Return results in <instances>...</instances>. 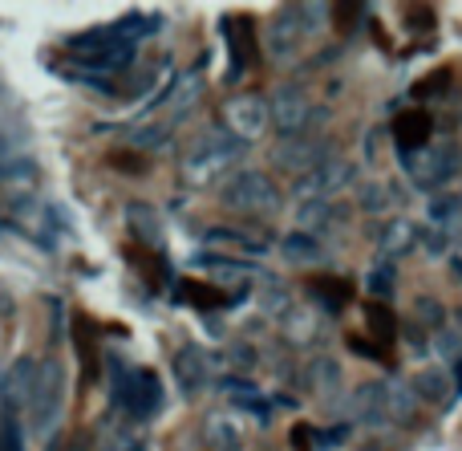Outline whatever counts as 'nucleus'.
<instances>
[{"label": "nucleus", "mask_w": 462, "mask_h": 451, "mask_svg": "<svg viewBox=\"0 0 462 451\" xmlns=\"http://www.w3.org/2000/svg\"><path fill=\"white\" fill-rule=\"evenodd\" d=\"M61 366L49 358V362L37 366V374H32V387L29 395H24V407H29V423L37 436H49V428L57 423V415H61Z\"/></svg>", "instance_id": "obj_4"}, {"label": "nucleus", "mask_w": 462, "mask_h": 451, "mask_svg": "<svg viewBox=\"0 0 462 451\" xmlns=\"http://www.w3.org/2000/svg\"><path fill=\"white\" fill-rule=\"evenodd\" d=\"M349 346H353V350H357V354H361V358H385V354H382V350H377V346H369V342H365V338H349Z\"/></svg>", "instance_id": "obj_32"}, {"label": "nucleus", "mask_w": 462, "mask_h": 451, "mask_svg": "<svg viewBox=\"0 0 462 451\" xmlns=\"http://www.w3.org/2000/svg\"><path fill=\"white\" fill-rule=\"evenodd\" d=\"M208 273H216V277H255V268L252 265H244V260H199Z\"/></svg>", "instance_id": "obj_27"}, {"label": "nucleus", "mask_w": 462, "mask_h": 451, "mask_svg": "<svg viewBox=\"0 0 462 451\" xmlns=\"http://www.w3.org/2000/svg\"><path fill=\"white\" fill-rule=\"evenodd\" d=\"M203 73L199 70H191V73H179L175 81H171V94H162L167 98V106H171V118L175 114H187L195 102H199V94H203Z\"/></svg>", "instance_id": "obj_16"}, {"label": "nucleus", "mask_w": 462, "mask_h": 451, "mask_svg": "<svg viewBox=\"0 0 462 451\" xmlns=\"http://www.w3.org/2000/svg\"><path fill=\"white\" fill-rule=\"evenodd\" d=\"M309 118H312V102L300 86H280L268 102V127H276L280 138H296L309 135Z\"/></svg>", "instance_id": "obj_6"}, {"label": "nucleus", "mask_w": 462, "mask_h": 451, "mask_svg": "<svg viewBox=\"0 0 462 451\" xmlns=\"http://www.w3.org/2000/svg\"><path fill=\"white\" fill-rule=\"evenodd\" d=\"M365 322H369V334H374V346L385 354V350L398 342V317L390 314V305L369 301V305H365Z\"/></svg>", "instance_id": "obj_17"}, {"label": "nucleus", "mask_w": 462, "mask_h": 451, "mask_svg": "<svg viewBox=\"0 0 462 451\" xmlns=\"http://www.w3.org/2000/svg\"><path fill=\"white\" fill-rule=\"evenodd\" d=\"M393 285H398V268H393L390 260H377V265L369 268V293L377 297V305H385V301L393 297Z\"/></svg>", "instance_id": "obj_24"}, {"label": "nucleus", "mask_w": 462, "mask_h": 451, "mask_svg": "<svg viewBox=\"0 0 462 451\" xmlns=\"http://www.w3.org/2000/svg\"><path fill=\"white\" fill-rule=\"evenodd\" d=\"M349 183H353V163L341 159V155H333V159L317 163L309 175H300L296 195H300V200H320V203H325L328 195H337L341 187H349Z\"/></svg>", "instance_id": "obj_9"}, {"label": "nucleus", "mask_w": 462, "mask_h": 451, "mask_svg": "<svg viewBox=\"0 0 462 451\" xmlns=\"http://www.w3.org/2000/svg\"><path fill=\"white\" fill-rule=\"evenodd\" d=\"M382 187H385V183H369L365 192H361V208H365V211H382L385 203H390V195H385Z\"/></svg>", "instance_id": "obj_29"}, {"label": "nucleus", "mask_w": 462, "mask_h": 451, "mask_svg": "<svg viewBox=\"0 0 462 451\" xmlns=\"http://www.w3.org/2000/svg\"><path fill=\"white\" fill-rule=\"evenodd\" d=\"M219 127L227 130L231 138H239V143H252V138H260L263 130H268V102H263L260 94H236L227 98L224 106V122Z\"/></svg>", "instance_id": "obj_7"}, {"label": "nucleus", "mask_w": 462, "mask_h": 451, "mask_svg": "<svg viewBox=\"0 0 462 451\" xmlns=\"http://www.w3.org/2000/svg\"><path fill=\"white\" fill-rule=\"evenodd\" d=\"M418 240H422V232H418L410 220H393L390 228L382 232V260H398V257H410V252L418 249Z\"/></svg>", "instance_id": "obj_15"}, {"label": "nucleus", "mask_w": 462, "mask_h": 451, "mask_svg": "<svg viewBox=\"0 0 462 451\" xmlns=\"http://www.w3.org/2000/svg\"><path fill=\"white\" fill-rule=\"evenodd\" d=\"M175 374H179V382H183V390L187 395H199L203 387H208V379H211V371H208V358H203V350H195V346H183L175 354Z\"/></svg>", "instance_id": "obj_13"}, {"label": "nucleus", "mask_w": 462, "mask_h": 451, "mask_svg": "<svg viewBox=\"0 0 462 451\" xmlns=\"http://www.w3.org/2000/svg\"><path fill=\"white\" fill-rule=\"evenodd\" d=\"M244 151L247 146L239 143V138H231L224 127H203L183 151V179L195 187L219 183V179L239 163Z\"/></svg>", "instance_id": "obj_1"}, {"label": "nucleus", "mask_w": 462, "mask_h": 451, "mask_svg": "<svg viewBox=\"0 0 462 451\" xmlns=\"http://www.w3.org/2000/svg\"><path fill=\"white\" fill-rule=\"evenodd\" d=\"M280 257H284L288 265H317V260H325V252H320V244L312 240L309 232H292L280 240Z\"/></svg>", "instance_id": "obj_20"}, {"label": "nucleus", "mask_w": 462, "mask_h": 451, "mask_svg": "<svg viewBox=\"0 0 462 451\" xmlns=\"http://www.w3.org/2000/svg\"><path fill=\"white\" fill-rule=\"evenodd\" d=\"M219 203L236 216L247 220H272L280 211V187L272 183L263 171H236L224 187H219Z\"/></svg>", "instance_id": "obj_2"}, {"label": "nucleus", "mask_w": 462, "mask_h": 451, "mask_svg": "<svg viewBox=\"0 0 462 451\" xmlns=\"http://www.w3.org/2000/svg\"><path fill=\"white\" fill-rule=\"evenodd\" d=\"M328 143L325 138H309V135H296V138H280L276 146V167L280 171H292V175H309L317 163H325Z\"/></svg>", "instance_id": "obj_10"}, {"label": "nucleus", "mask_w": 462, "mask_h": 451, "mask_svg": "<svg viewBox=\"0 0 462 451\" xmlns=\"http://www.w3.org/2000/svg\"><path fill=\"white\" fill-rule=\"evenodd\" d=\"M171 135V122H146V127H134L130 130V143L134 146H146V151H154V146H162Z\"/></svg>", "instance_id": "obj_25"}, {"label": "nucleus", "mask_w": 462, "mask_h": 451, "mask_svg": "<svg viewBox=\"0 0 462 451\" xmlns=\"http://www.w3.org/2000/svg\"><path fill=\"white\" fill-rule=\"evenodd\" d=\"M126 220H130V228H134V236H138L143 244H151V249H159V244H162L159 211H154L151 203H130V208H126Z\"/></svg>", "instance_id": "obj_18"}, {"label": "nucleus", "mask_w": 462, "mask_h": 451, "mask_svg": "<svg viewBox=\"0 0 462 451\" xmlns=\"http://www.w3.org/2000/svg\"><path fill=\"white\" fill-rule=\"evenodd\" d=\"M312 297L325 301V309H345L353 297L349 281H337V277H320V281H312Z\"/></svg>", "instance_id": "obj_23"}, {"label": "nucleus", "mask_w": 462, "mask_h": 451, "mask_svg": "<svg viewBox=\"0 0 462 451\" xmlns=\"http://www.w3.org/2000/svg\"><path fill=\"white\" fill-rule=\"evenodd\" d=\"M208 444L216 451H239L244 447V428L231 415H211L208 419Z\"/></svg>", "instance_id": "obj_21"}, {"label": "nucleus", "mask_w": 462, "mask_h": 451, "mask_svg": "<svg viewBox=\"0 0 462 451\" xmlns=\"http://www.w3.org/2000/svg\"><path fill=\"white\" fill-rule=\"evenodd\" d=\"M402 16H406V21H414V24H410V29H418V33H422V29H430V24H434V13H430V8H406V13H402Z\"/></svg>", "instance_id": "obj_31"}, {"label": "nucleus", "mask_w": 462, "mask_h": 451, "mask_svg": "<svg viewBox=\"0 0 462 451\" xmlns=\"http://www.w3.org/2000/svg\"><path fill=\"white\" fill-rule=\"evenodd\" d=\"M183 285H187L183 293H187L191 301H199V305H219V301H224V293H219V289L208 293V289H195V281H183Z\"/></svg>", "instance_id": "obj_30"}, {"label": "nucleus", "mask_w": 462, "mask_h": 451, "mask_svg": "<svg viewBox=\"0 0 462 451\" xmlns=\"http://www.w3.org/2000/svg\"><path fill=\"white\" fill-rule=\"evenodd\" d=\"M402 171L410 175V183L422 192H447L462 171V151L455 143H439V146H422L414 155H402Z\"/></svg>", "instance_id": "obj_3"}, {"label": "nucleus", "mask_w": 462, "mask_h": 451, "mask_svg": "<svg viewBox=\"0 0 462 451\" xmlns=\"http://www.w3.org/2000/svg\"><path fill=\"white\" fill-rule=\"evenodd\" d=\"M114 399H118V407L126 415H134V419H151L162 403V390H159V379H154L151 371H126L122 382H118V390H114Z\"/></svg>", "instance_id": "obj_8"}, {"label": "nucleus", "mask_w": 462, "mask_h": 451, "mask_svg": "<svg viewBox=\"0 0 462 451\" xmlns=\"http://www.w3.org/2000/svg\"><path fill=\"white\" fill-rule=\"evenodd\" d=\"M300 232H309V228H325L328 224V203H320V200H309L300 208Z\"/></svg>", "instance_id": "obj_28"}, {"label": "nucleus", "mask_w": 462, "mask_h": 451, "mask_svg": "<svg viewBox=\"0 0 462 451\" xmlns=\"http://www.w3.org/2000/svg\"><path fill=\"white\" fill-rule=\"evenodd\" d=\"M414 314H418V322H422L426 330H439L442 334V317H447V309H442L434 297H418L414 301Z\"/></svg>", "instance_id": "obj_26"}, {"label": "nucleus", "mask_w": 462, "mask_h": 451, "mask_svg": "<svg viewBox=\"0 0 462 451\" xmlns=\"http://www.w3.org/2000/svg\"><path fill=\"white\" fill-rule=\"evenodd\" d=\"M325 13L320 5L304 8V5H288V8H276L268 21V53L276 57V61H288V57L300 49V41L312 33L309 21H317V16Z\"/></svg>", "instance_id": "obj_5"}, {"label": "nucleus", "mask_w": 462, "mask_h": 451, "mask_svg": "<svg viewBox=\"0 0 462 451\" xmlns=\"http://www.w3.org/2000/svg\"><path fill=\"white\" fill-rule=\"evenodd\" d=\"M410 390H414L422 403H447L450 399V374L442 371V366H430V371H422L414 382H410Z\"/></svg>", "instance_id": "obj_19"}, {"label": "nucleus", "mask_w": 462, "mask_h": 451, "mask_svg": "<svg viewBox=\"0 0 462 451\" xmlns=\"http://www.w3.org/2000/svg\"><path fill=\"white\" fill-rule=\"evenodd\" d=\"M208 244H211V249H227V257H236V260H244V257H263V252H268V244H263L260 236L239 232V228H211V232H208Z\"/></svg>", "instance_id": "obj_12"}, {"label": "nucleus", "mask_w": 462, "mask_h": 451, "mask_svg": "<svg viewBox=\"0 0 462 451\" xmlns=\"http://www.w3.org/2000/svg\"><path fill=\"white\" fill-rule=\"evenodd\" d=\"M393 143H398L402 155H414L422 146H430V135H434V118L426 110H402L390 127Z\"/></svg>", "instance_id": "obj_11"}, {"label": "nucleus", "mask_w": 462, "mask_h": 451, "mask_svg": "<svg viewBox=\"0 0 462 451\" xmlns=\"http://www.w3.org/2000/svg\"><path fill=\"white\" fill-rule=\"evenodd\" d=\"M227 41H231V78H239L244 70H252L255 61V45H252V21H239V16H231L227 21Z\"/></svg>", "instance_id": "obj_14"}, {"label": "nucleus", "mask_w": 462, "mask_h": 451, "mask_svg": "<svg viewBox=\"0 0 462 451\" xmlns=\"http://www.w3.org/2000/svg\"><path fill=\"white\" fill-rule=\"evenodd\" d=\"M353 415L365 423H377L385 415V387L382 382H369V387H361L357 395H353Z\"/></svg>", "instance_id": "obj_22"}]
</instances>
